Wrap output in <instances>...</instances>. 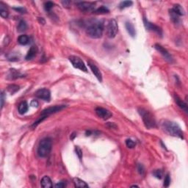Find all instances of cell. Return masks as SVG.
<instances>
[{"mask_svg": "<svg viewBox=\"0 0 188 188\" xmlns=\"http://www.w3.org/2000/svg\"><path fill=\"white\" fill-rule=\"evenodd\" d=\"M126 145H127V146L128 147V148H133L134 147H135V146H136V143H135V141H133L132 140H131V139H127V140H126Z\"/></svg>", "mask_w": 188, "mask_h": 188, "instance_id": "f1b7e54d", "label": "cell"}, {"mask_svg": "<svg viewBox=\"0 0 188 188\" xmlns=\"http://www.w3.org/2000/svg\"><path fill=\"white\" fill-rule=\"evenodd\" d=\"M68 60H69L71 63L72 64V65L74 68H78V69L81 70L82 71L85 72V73L88 72V69H87L85 63L82 61V60L80 57H77V56H74V55H71V56L68 57Z\"/></svg>", "mask_w": 188, "mask_h": 188, "instance_id": "8992f818", "label": "cell"}, {"mask_svg": "<svg viewBox=\"0 0 188 188\" xmlns=\"http://www.w3.org/2000/svg\"><path fill=\"white\" fill-rule=\"evenodd\" d=\"M7 90H8V91L10 92L11 94H13V93H16V92L19 90V86H18V85H10V86H8Z\"/></svg>", "mask_w": 188, "mask_h": 188, "instance_id": "83f0119b", "label": "cell"}, {"mask_svg": "<svg viewBox=\"0 0 188 188\" xmlns=\"http://www.w3.org/2000/svg\"><path fill=\"white\" fill-rule=\"evenodd\" d=\"M76 135V133H73V134H72L71 137V140H73V137H76V135Z\"/></svg>", "mask_w": 188, "mask_h": 188, "instance_id": "60d3db41", "label": "cell"}, {"mask_svg": "<svg viewBox=\"0 0 188 188\" xmlns=\"http://www.w3.org/2000/svg\"><path fill=\"white\" fill-rule=\"evenodd\" d=\"M5 93H4V92H2V93H1V108L2 109L3 108L4 103H5Z\"/></svg>", "mask_w": 188, "mask_h": 188, "instance_id": "8d00e7d4", "label": "cell"}, {"mask_svg": "<svg viewBox=\"0 0 188 188\" xmlns=\"http://www.w3.org/2000/svg\"><path fill=\"white\" fill-rule=\"evenodd\" d=\"M143 22H144V25H145L146 28L148 30H152V31H154V32H156L159 35L162 36V31L161 28L159 27L158 26L154 24L153 23H151L150 22H148L146 18H143Z\"/></svg>", "mask_w": 188, "mask_h": 188, "instance_id": "7c38bea8", "label": "cell"}, {"mask_svg": "<svg viewBox=\"0 0 188 188\" xmlns=\"http://www.w3.org/2000/svg\"><path fill=\"white\" fill-rule=\"evenodd\" d=\"M88 65L90 67V70L92 71L93 73L95 75V77H96L97 80L99 81V82H102V72L100 71V70L98 69V67L95 65V64L92 63L90 62H88Z\"/></svg>", "mask_w": 188, "mask_h": 188, "instance_id": "4fadbf2b", "label": "cell"}, {"mask_svg": "<svg viewBox=\"0 0 188 188\" xmlns=\"http://www.w3.org/2000/svg\"><path fill=\"white\" fill-rule=\"evenodd\" d=\"M125 27L127 29L128 33L131 35V37H135L136 35V31H135V28L134 27V25L131 23V22H126L125 24Z\"/></svg>", "mask_w": 188, "mask_h": 188, "instance_id": "ac0fdd59", "label": "cell"}, {"mask_svg": "<svg viewBox=\"0 0 188 188\" xmlns=\"http://www.w3.org/2000/svg\"><path fill=\"white\" fill-rule=\"evenodd\" d=\"M35 95L37 98L44 100V101H47V102H49L50 98H51V93L46 88L38 89L35 93Z\"/></svg>", "mask_w": 188, "mask_h": 188, "instance_id": "ba28073f", "label": "cell"}, {"mask_svg": "<svg viewBox=\"0 0 188 188\" xmlns=\"http://www.w3.org/2000/svg\"><path fill=\"white\" fill-rule=\"evenodd\" d=\"M170 175L169 174H167L166 177H165V180H164V187H169V185H170Z\"/></svg>", "mask_w": 188, "mask_h": 188, "instance_id": "4dcf8cb0", "label": "cell"}, {"mask_svg": "<svg viewBox=\"0 0 188 188\" xmlns=\"http://www.w3.org/2000/svg\"><path fill=\"white\" fill-rule=\"evenodd\" d=\"M40 185L43 188H51L53 187L52 180L47 176L43 177V179L40 181Z\"/></svg>", "mask_w": 188, "mask_h": 188, "instance_id": "9a60e30c", "label": "cell"}, {"mask_svg": "<svg viewBox=\"0 0 188 188\" xmlns=\"http://www.w3.org/2000/svg\"><path fill=\"white\" fill-rule=\"evenodd\" d=\"M73 184H74L76 187L83 188V187H88V185L85 182V181H82V179L78 178L73 179Z\"/></svg>", "mask_w": 188, "mask_h": 188, "instance_id": "d6986e66", "label": "cell"}, {"mask_svg": "<svg viewBox=\"0 0 188 188\" xmlns=\"http://www.w3.org/2000/svg\"><path fill=\"white\" fill-rule=\"evenodd\" d=\"M137 170H138L139 173L140 175H143L144 173V167H143V165H141V164H139L138 166H137Z\"/></svg>", "mask_w": 188, "mask_h": 188, "instance_id": "d590c367", "label": "cell"}, {"mask_svg": "<svg viewBox=\"0 0 188 188\" xmlns=\"http://www.w3.org/2000/svg\"><path fill=\"white\" fill-rule=\"evenodd\" d=\"M95 112L96 115H98L99 118H102V119H104V120H106V119L111 118L112 115H113V114H112V113L110 110L103 108V107H100V106H98V107L96 108Z\"/></svg>", "mask_w": 188, "mask_h": 188, "instance_id": "9c48e42d", "label": "cell"}, {"mask_svg": "<svg viewBox=\"0 0 188 188\" xmlns=\"http://www.w3.org/2000/svg\"><path fill=\"white\" fill-rule=\"evenodd\" d=\"M0 15L4 18H7L8 17V11L6 7H4L2 2L0 3Z\"/></svg>", "mask_w": 188, "mask_h": 188, "instance_id": "d4e9b609", "label": "cell"}, {"mask_svg": "<svg viewBox=\"0 0 188 188\" xmlns=\"http://www.w3.org/2000/svg\"><path fill=\"white\" fill-rule=\"evenodd\" d=\"M52 146V139L49 137H46V138L41 140L38 145V155L41 157H46L51 152Z\"/></svg>", "mask_w": 188, "mask_h": 188, "instance_id": "5b68a950", "label": "cell"}, {"mask_svg": "<svg viewBox=\"0 0 188 188\" xmlns=\"http://www.w3.org/2000/svg\"><path fill=\"white\" fill-rule=\"evenodd\" d=\"M62 4L63 5L64 7H67V6H69V5L71 4L70 1H65V2H62Z\"/></svg>", "mask_w": 188, "mask_h": 188, "instance_id": "f35d334b", "label": "cell"}, {"mask_svg": "<svg viewBox=\"0 0 188 188\" xmlns=\"http://www.w3.org/2000/svg\"><path fill=\"white\" fill-rule=\"evenodd\" d=\"M28 110V104L27 102H22L18 105V113L22 115L26 113Z\"/></svg>", "mask_w": 188, "mask_h": 188, "instance_id": "44dd1931", "label": "cell"}, {"mask_svg": "<svg viewBox=\"0 0 188 188\" xmlns=\"http://www.w3.org/2000/svg\"><path fill=\"white\" fill-rule=\"evenodd\" d=\"M118 23L115 19H111L106 27V35L110 38H113L118 33Z\"/></svg>", "mask_w": 188, "mask_h": 188, "instance_id": "52a82bcc", "label": "cell"}, {"mask_svg": "<svg viewBox=\"0 0 188 188\" xmlns=\"http://www.w3.org/2000/svg\"><path fill=\"white\" fill-rule=\"evenodd\" d=\"M173 12H174L175 13H177V15H179V16H181V15H185V10L182 7H181V5H179V4H177V5H173V7L172 9Z\"/></svg>", "mask_w": 188, "mask_h": 188, "instance_id": "ffe728a7", "label": "cell"}, {"mask_svg": "<svg viewBox=\"0 0 188 188\" xmlns=\"http://www.w3.org/2000/svg\"><path fill=\"white\" fill-rule=\"evenodd\" d=\"M162 128L168 135H172L174 137H178L179 138H184V133L181 127L174 122L165 121L162 123Z\"/></svg>", "mask_w": 188, "mask_h": 188, "instance_id": "6da1fadb", "label": "cell"}, {"mask_svg": "<svg viewBox=\"0 0 188 188\" xmlns=\"http://www.w3.org/2000/svg\"><path fill=\"white\" fill-rule=\"evenodd\" d=\"M55 187L56 188L65 187H66V183H65V181H60V182H58V183L56 184Z\"/></svg>", "mask_w": 188, "mask_h": 188, "instance_id": "836d02e7", "label": "cell"}, {"mask_svg": "<svg viewBox=\"0 0 188 188\" xmlns=\"http://www.w3.org/2000/svg\"><path fill=\"white\" fill-rule=\"evenodd\" d=\"M24 75L22 74L19 71L15 70V69H10L9 71L8 78L10 80H15V79L20 78V77H23Z\"/></svg>", "mask_w": 188, "mask_h": 188, "instance_id": "e0dca14e", "label": "cell"}, {"mask_svg": "<svg viewBox=\"0 0 188 188\" xmlns=\"http://www.w3.org/2000/svg\"><path fill=\"white\" fill-rule=\"evenodd\" d=\"M138 113L140 115V116L142 117L143 123H144L146 128L152 129L155 128L156 127V121H155L154 117L149 111H148V110L144 108L140 107V108H138Z\"/></svg>", "mask_w": 188, "mask_h": 188, "instance_id": "277c9868", "label": "cell"}, {"mask_svg": "<svg viewBox=\"0 0 188 188\" xmlns=\"http://www.w3.org/2000/svg\"><path fill=\"white\" fill-rule=\"evenodd\" d=\"M75 151H76V154H77V156H78L79 158H80V160H82V150H81V148H79L78 146H76V148H75Z\"/></svg>", "mask_w": 188, "mask_h": 188, "instance_id": "d6a6232c", "label": "cell"}, {"mask_svg": "<svg viewBox=\"0 0 188 188\" xmlns=\"http://www.w3.org/2000/svg\"><path fill=\"white\" fill-rule=\"evenodd\" d=\"M27 24L26 23V22L24 20H21L20 22H18V27H17V30H18L19 32H22L25 30H27Z\"/></svg>", "mask_w": 188, "mask_h": 188, "instance_id": "603a6c76", "label": "cell"}, {"mask_svg": "<svg viewBox=\"0 0 188 188\" xmlns=\"http://www.w3.org/2000/svg\"><path fill=\"white\" fill-rule=\"evenodd\" d=\"M65 107V105H55V106H50V107H48V108L43 110L40 115L38 118V120L32 123V128H36L38 127V125L40 124L41 122H43L47 117H49V115H52L54 113H56L57 112H60V110H62Z\"/></svg>", "mask_w": 188, "mask_h": 188, "instance_id": "3957f363", "label": "cell"}, {"mask_svg": "<svg viewBox=\"0 0 188 188\" xmlns=\"http://www.w3.org/2000/svg\"><path fill=\"white\" fill-rule=\"evenodd\" d=\"M18 42L21 45H27L30 42V38L27 35H22L18 37Z\"/></svg>", "mask_w": 188, "mask_h": 188, "instance_id": "7402d4cb", "label": "cell"}, {"mask_svg": "<svg viewBox=\"0 0 188 188\" xmlns=\"http://www.w3.org/2000/svg\"><path fill=\"white\" fill-rule=\"evenodd\" d=\"M154 48L163 56V57L167 61H168L169 63H173V57H172L171 55L169 54V52H168L163 46H162L161 45H160L158 43H156V44L154 45Z\"/></svg>", "mask_w": 188, "mask_h": 188, "instance_id": "8fae6325", "label": "cell"}, {"mask_svg": "<svg viewBox=\"0 0 188 188\" xmlns=\"http://www.w3.org/2000/svg\"><path fill=\"white\" fill-rule=\"evenodd\" d=\"M174 98H175V102H176V103L177 104V105L179 106L180 108L182 109L185 113H187V104L184 101H182V100H181L177 95H175Z\"/></svg>", "mask_w": 188, "mask_h": 188, "instance_id": "2e32d148", "label": "cell"}, {"mask_svg": "<svg viewBox=\"0 0 188 188\" xmlns=\"http://www.w3.org/2000/svg\"><path fill=\"white\" fill-rule=\"evenodd\" d=\"M104 31V24L102 22H94L88 25L86 33L92 38H100L102 36Z\"/></svg>", "mask_w": 188, "mask_h": 188, "instance_id": "7a4b0ae2", "label": "cell"}, {"mask_svg": "<svg viewBox=\"0 0 188 188\" xmlns=\"http://www.w3.org/2000/svg\"><path fill=\"white\" fill-rule=\"evenodd\" d=\"M54 7V3L52 2H47L45 3V5H44V8L46 11H49L52 7Z\"/></svg>", "mask_w": 188, "mask_h": 188, "instance_id": "1f68e13d", "label": "cell"}, {"mask_svg": "<svg viewBox=\"0 0 188 188\" xmlns=\"http://www.w3.org/2000/svg\"><path fill=\"white\" fill-rule=\"evenodd\" d=\"M133 2H131V1H123V2H121L119 5V7L121 9H123L126 8V7H130L131 5H132Z\"/></svg>", "mask_w": 188, "mask_h": 188, "instance_id": "4316f807", "label": "cell"}, {"mask_svg": "<svg viewBox=\"0 0 188 188\" xmlns=\"http://www.w3.org/2000/svg\"><path fill=\"white\" fill-rule=\"evenodd\" d=\"M170 18H171L172 22L174 24H179L180 22L179 15H177V13H175L172 10V9L170 10Z\"/></svg>", "mask_w": 188, "mask_h": 188, "instance_id": "cb8c5ba5", "label": "cell"}, {"mask_svg": "<svg viewBox=\"0 0 188 188\" xmlns=\"http://www.w3.org/2000/svg\"><path fill=\"white\" fill-rule=\"evenodd\" d=\"M77 7L82 12H91L95 9V4L93 2H82L77 3Z\"/></svg>", "mask_w": 188, "mask_h": 188, "instance_id": "30bf717a", "label": "cell"}, {"mask_svg": "<svg viewBox=\"0 0 188 188\" xmlns=\"http://www.w3.org/2000/svg\"><path fill=\"white\" fill-rule=\"evenodd\" d=\"M38 21L40 22V23L42 22V24H45V21H44V19H43V18H40V17H39Z\"/></svg>", "mask_w": 188, "mask_h": 188, "instance_id": "ab89813d", "label": "cell"}, {"mask_svg": "<svg viewBox=\"0 0 188 188\" xmlns=\"http://www.w3.org/2000/svg\"><path fill=\"white\" fill-rule=\"evenodd\" d=\"M153 175L156 178L161 179L162 177H163V172L161 170H156L153 172Z\"/></svg>", "mask_w": 188, "mask_h": 188, "instance_id": "f546056e", "label": "cell"}, {"mask_svg": "<svg viewBox=\"0 0 188 188\" xmlns=\"http://www.w3.org/2000/svg\"><path fill=\"white\" fill-rule=\"evenodd\" d=\"M38 47H37L36 46H31V48L30 49V50H29L28 52H27V55H26V60H32V58H34V57L36 56L37 53H38Z\"/></svg>", "mask_w": 188, "mask_h": 188, "instance_id": "5bb4252c", "label": "cell"}, {"mask_svg": "<svg viewBox=\"0 0 188 188\" xmlns=\"http://www.w3.org/2000/svg\"><path fill=\"white\" fill-rule=\"evenodd\" d=\"M38 101L37 100H32V102H31V104H30V105L32 106H33V107H38Z\"/></svg>", "mask_w": 188, "mask_h": 188, "instance_id": "74e56055", "label": "cell"}, {"mask_svg": "<svg viewBox=\"0 0 188 188\" xmlns=\"http://www.w3.org/2000/svg\"><path fill=\"white\" fill-rule=\"evenodd\" d=\"M94 13L96 14H105V13H108L109 10L106 8L104 6H102V7H98V9H96V10H94Z\"/></svg>", "mask_w": 188, "mask_h": 188, "instance_id": "484cf974", "label": "cell"}, {"mask_svg": "<svg viewBox=\"0 0 188 188\" xmlns=\"http://www.w3.org/2000/svg\"><path fill=\"white\" fill-rule=\"evenodd\" d=\"M14 10L18 11V13H27V10L24 7H14Z\"/></svg>", "mask_w": 188, "mask_h": 188, "instance_id": "e575fe53", "label": "cell"}]
</instances>
